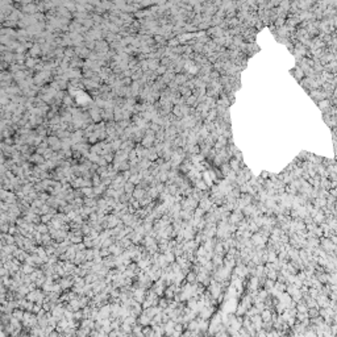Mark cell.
I'll return each instance as SVG.
<instances>
[{"instance_id": "obj_1", "label": "cell", "mask_w": 337, "mask_h": 337, "mask_svg": "<svg viewBox=\"0 0 337 337\" xmlns=\"http://www.w3.org/2000/svg\"><path fill=\"white\" fill-rule=\"evenodd\" d=\"M111 317V304H104L99 308V319L104 320V319Z\"/></svg>"}, {"instance_id": "obj_2", "label": "cell", "mask_w": 337, "mask_h": 337, "mask_svg": "<svg viewBox=\"0 0 337 337\" xmlns=\"http://www.w3.org/2000/svg\"><path fill=\"white\" fill-rule=\"evenodd\" d=\"M120 223H121V220L116 215H113V213L107 216V228H111V229L112 228H116Z\"/></svg>"}, {"instance_id": "obj_3", "label": "cell", "mask_w": 337, "mask_h": 337, "mask_svg": "<svg viewBox=\"0 0 337 337\" xmlns=\"http://www.w3.org/2000/svg\"><path fill=\"white\" fill-rule=\"evenodd\" d=\"M212 315H213V310L211 308V307H203V308L200 310V312H199V319H202V320H208Z\"/></svg>"}, {"instance_id": "obj_4", "label": "cell", "mask_w": 337, "mask_h": 337, "mask_svg": "<svg viewBox=\"0 0 337 337\" xmlns=\"http://www.w3.org/2000/svg\"><path fill=\"white\" fill-rule=\"evenodd\" d=\"M59 285L62 286V290H68L70 287L74 286V279L71 277H65L59 281Z\"/></svg>"}, {"instance_id": "obj_5", "label": "cell", "mask_w": 337, "mask_h": 337, "mask_svg": "<svg viewBox=\"0 0 337 337\" xmlns=\"http://www.w3.org/2000/svg\"><path fill=\"white\" fill-rule=\"evenodd\" d=\"M67 328H70V324H68V320H66V319H62V320H59L58 321V324H57V329L56 331L57 332H59V333H65V331H66Z\"/></svg>"}, {"instance_id": "obj_6", "label": "cell", "mask_w": 337, "mask_h": 337, "mask_svg": "<svg viewBox=\"0 0 337 337\" xmlns=\"http://www.w3.org/2000/svg\"><path fill=\"white\" fill-rule=\"evenodd\" d=\"M164 327H165V335L166 336H171L173 333L175 332V321L170 320L169 323L164 324Z\"/></svg>"}, {"instance_id": "obj_7", "label": "cell", "mask_w": 337, "mask_h": 337, "mask_svg": "<svg viewBox=\"0 0 337 337\" xmlns=\"http://www.w3.org/2000/svg\"><path fill=\"white\" fill-rule=\"evenodd\" d=\"M150 323H151V319L148 317L146 315H144V313L141 315V316L137 317V324L142 325V327H149Z\"/></svg>"}, {"instance_id": "obj_8", "label": "cell", "mask_w": 337, "mask_h": 337, "mask_svg": "<svg viewBox=\"0 0 337 337\" xmlns=\"http://www.w3.org/2000/svg\"><path fill=\"white\" fill-rule=\"evenodd\" d=\"M273 315L274 313L267 308L265 311H262V312H261V317H262L263 323H270V321H273Z\"/></svg>"}, {"instance_id": "obj_9", "label": "cell", "mask_w": 337, "mask_h": 337, "mask_svg": "<svg viewBox=\"0 0 337 337\" xmlns=\"http://www.w3.org/2000/svg\"><path fill=\"white\" fill-rule=\"evenodd\" d=\"M20 271L23 274H25V275H30V274L34 273V267L30 266V265H28V263H23V265H21Z\"/></svg>"}, {"instance_id": "obj_10", "label": "cell", "mask_w": 337, "mask_h": 337, "mask_svg": "<svg viewBox=\"0 0 337 337\" xmlns=\"http://www.w3.org/2000/svg\"><path fill=\"white\" fill-rule=\"evenodd\" d=\"M24 315H25V311H23V310H20V308H16L12 312V316L16 319V320H19V321H21V323H23V319H24Z\"/></svg>"}, {"instance_id": "obj_11", "label": "cell", "mask_w": 337, "mask_h": 337, "mask_svg": "<svg viewBox=\"0 0 337 337\" xmlns=\"http://www.w3.org/2000/svg\"><path fill=\"white\" fill-rule=\"evenodd\" d=\"M36 227H37V232H40L41 234H48L50 232L48 224H43L42 223V224H38V225H36Z\"/></svg>"}, {"instance_id": "obj_12", "label": "cell", "mask_w": 337, "mask_h": 337, "mask_svg": "<svg viewBox=\"0 0 337 337\" xmlns=\"http://www.w3.org/2000/svg\"><path fill=\"white\" fill-rule=\"evenodd\" d=\"M144 196H145V190H142V188H136L135 192H133V198L136 200H141Z\"/></svg>"}, {"instance_id": "obj_13", "label": "cell", "mask_w": 337, "mask_h": 337, "mask_svg": "<svg viewBox=\"0 0 337 337\" xmlns=\"http://www.w3.org/2000/svg\"><path fill=\"white\" fill-rule=\"evenodd\" d=\"M165 257H166V259H167V262L169 263H174V261H175V254H174L173 253V250H167V252H165Z\"/></svg>"}, {"instance_id": "obj_14", "label": "cell", "mask_w": 337, "mask_h": 337, "mask_svg": "<svg viewBox=\"0 0 337 337\" xmlns=\"http://www.w3.org/2000/svg\"><path fill=\"white\" fill-rule=\"evenodd\" d=\"M53 217H54L53 213H48V215H43V216H41V223H43V224H48V223H50V221L53 220Z\"/></svg>"}, {"instance_id": "obj_15", "label": "cell", "mask_w": 337, "mask_h": 337, "mask_svg": "<svg viewBox=\"0 0 337 337\" xmlns=\"http://www.w3.org/2000/svg\"><path fill=\"white\" fill-rule=\"evenodd\" d=\"M186 279L190 282V285H194L195 281H196V275H195V273H188L187 277H186Z\"/></svg>"}, {"instance_id": "obj_16", "label": "cell", "mask_w": 337, "mask_h": 337, "mask_svg": "<svg viewBox=\"0 0 337 337\" xmlns=\"http://www.w3.org/2000/svg\"><path fill=\"white\" fill-rule=\"evenodd\" d=\"M30 53H32V56H33V57H36V56H38V54L41 53V49H40L38 45H34L33 48L30 49Z\"/></svg>"}, {"instance_id": "obj_17", "label": "cell", "mask_w": 337, "mask_h": 337, "mask_svg": "<svg viewBox=\"0 0 337 337\" xmlns=\"http://www.w3.org/2000/svg\"><path fill=\"white\" fill-rule=\"evenodd\" d=\"M153 140H154V137H148L146 136V138H145L144 141H142V144H144V146H150L151 145V142H153Z\"/></svg>"}, {"instance_id": "obj_18", "label": "cell", "mask_w": 337, "mask_h": 337, "mask_svg": "<svg viewBox=\"0 0 337 337\" xmlns=\"http://www.w3.org/2000/svg\"><path fill=\"white\" fill-rule=\"evenodd\" d=\"M140 179H141V176H140V175H132V176H130V180H129V182L135 184V183H138V182H140Z\"/></svg>"}, {"instance_id": "obj_19", "label": "cell", "mask_w": 337, "mask_h": 337, "mask_svg": "<svg viewBox=\"0 0 337 337\" xmlns=\"http://www.w3.org/2000/svg\"><path fill=\"white\" fill-rule=\"evenodd\" d=\"M32 161H33V162H37V164H40V162H42V161H43V158H42L40 154H36V155H33Z\"/></svg>"}, {"instance_id": "obj_20", "label": "cell", "mask_w": 337, "mask_h": 337, "mask_svg": "<svg viewBox=\"0 0 337 337\" xmlns=\"http://www.w3.org/2000/svg\"><path fill=\"white\" fill-rule=\"evenodd\" d=\"M34 63H36V61L33 59V58H28V59H27V66L28 67H33Z\"/></svg>"}, {"instance_id": "obj_21", "label": "cell", "mask_w": 337, "mask_h": 337, "mask_svg": "<svg viewBox=\"0 0 337 337\" xmlns=\"http://www.w3.org/2000/svg\"><path fill=\"white\" fill-rule=\"evenodd\" d=\"M149 67L153 68V70L154 68H158V62L157 61H149Z\"/></svg>"}, {"instance_id": "obj_22", "label": "cell", "mask_w": 337, "mask_h": 337, "mask_svg": "<svg viewBox=\"0 0 337 337\" xmlns=\"http://www.w3.org/2000/svg\"><path fill=\"white\" fill-rule=\"evenodd\" d=\"M256 337H267V332L263 331V329H261V331L257 332V336Z\"/></svg>"}, {"instance_id": "obj_23", "label": "cell", "mask_w": 337, "mask_h": 337, "mask_svg": "<svg viewBox=\"0 0 337 337\" xmlns=\"http://www.w3.org/2000/svg\"><path fill=\"white\" fill-rule=\"evenodd\" d=\"M196 186H198V188H200V190H205V188H207V184H205L204 182H202V180H200V182H198Z\"/></svg>"}, {"instance_id": "obj_24", "label": "cell", "mask_w": 337, "mask_h": 337, "mask_svg": "<svg viewBox=\"0 0 337 337\" xmlns=\"http://www.w3.org/2000/svg\"><path fill=\"white\" fill-rule=\"evenodd\" d=\"M91 115H92V119H95V120H99V119H100L99 112H97V111H91Z\"/></svg>"}, {"instance_id": "obj_25", "label": "cell", "mask_w": 337, "mask_h": 337, "mask_svg": "<svg viewBox=\"0 0 337 337\" xmlns=\"http://www.w3.org/2000/svg\"><path fill=\"white\" fill-rule=\"evenodd\" d=\"M112 146H113V149H119V148L121 146V141H120V140H119V141H116V142L112 144Z\"/></svg>"}, {"instance_id": "obj_26", "label": "cell", "mask_w": 337, "mask_h": 337, "mask_svg": "<svg viewBox=\"0 0 337 337\" xmlns=\"http://www.w3.org/2000/svg\"><path fill=\"white\" fill-rule=\"evenodd\" d=\"M49 337H61V333H59V332H57V331H54V332L50 333Z\"/></svg>"}, {"instance_id": "obj_27", "label": "cell", "mask_w": 337, "mask_h": 337, "mask_svg": "<svg viewBox=\"0 0 337 337\" xmlns=\"http://www.w3.org/2000/svg\"><path fill=\"white\" fill-rule=\"evenodd\" d=\"M63 101H65L66 104H70V103H71V99H70V97H65Z\"/></svg>"}, {"instance_id": "obj_28", "label": "cell", "mask_w": 337, "mask_h": 337, "mask_svg": "<svg viewBox=\"0 0 337 337\" xmlns=\"http://www.w3.org/2000/svg\"><path fill=\"white\" fill-rule=\"evenodd\" d=\"M71 54H72V52H71L70 49H68V50H66V56H67V57H70Z\"/></svg>"}, {"instance_id": "obj_29", "label": "cell", "mask_w": 337, "mask_h": 337, "mask_svg": "<svg viewBox=\"0 0 337 337\" xmlns=\"http://www.w3.org/2000/svg\"><path fill=\"white\" fill-rule=\"evenodd\" d=\"M165 71V67H159L158 68V72H164Z\"/></svg>"}]
</instances>
